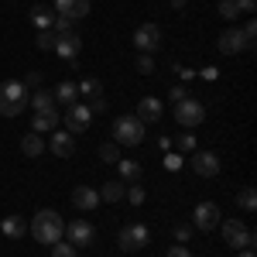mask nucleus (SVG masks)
<instances>
[{"label": "nucleus", "mask_w": 257, "mask_h": 257, "mask_svg": "<svg viewBox=\"0 0 257 257\" xmlns=\"http://www.w3.org/2000/svg\"><path fill=\"white\" fill-rule=\"evenodd\" d=\"M31 237L38 240V243L52 247V243H59L65 237V223H62V216L55 209H38L35 219H31Z\"/></svg>", "instance_id": "1"}, {"label": "nucleus", "mask_w": 257, "mask_h": 257, "mask_svg": "<svg viewBox=\"0 0 257 257\" xmlns=\"http://www.w3.org/2000/svg\"><path fill=\"white\" fill-rule=\"evenodd\" d=\"M28 106V86L18 79L0 82V117H18Z\"/></svg>", "instance_id": "2"}, {"label": "nucleus", "mask_w": 257, "mask_h": 257, "mask_svg": "<svg viewBox=\"0 0 257 257\" xmlns=\"http://www.w3.org/2000/svg\"><path fill=\"white\" fill-rule=\"evenodd\" d=\"M219 233H223V243H230L233 250H247V247H254V230L243 226L240 219H219Z\"/></svg>", "instance_id": "3"}, {"label": "nucleus", "mask_w": 257, "mask_h": 257, "mask_svg": "<svg viewBox=\"0 0 257 257\" xmlns=\"http://www.w3.org/2000/svg\"><path fill=\"white\" fill-rule=\"evenodd\" d=\"M144 141V123L138 117H117L113 120V144H127L134 148Z\"/></svg>", "instance_id": "4"}, {"label": "nucleus", "mask_w": 257, "mask_h": 257, "mask_svg": "<svg viewBox=\"0 0 257 257\" xmlns=\"http://www.w3.org/2000/svg\"><path fill=\"white\" fill-rule=\"evenodd\" d=\"M148 240H151V230H148L144 223H131V226L120 230L117 243H120L123 254H134V250H141V247H148Z\"/></svg>", "instance_id": "5"}, {"label": "nucleus", "mask_w": 257, "mask_h": 257, "mask_svg": "<svg viewBox=\"0 0 257 257\" xmlns=\"http://www.w3.org/2000/svg\"><path fill=\"white\" fill-rule=\"evenodd\" d=\"M175 120L182 123V127H199V123L206 120V106H202L199 99H192V96L178 99L175 103Z\"/></svg>", "instance_id": "6"}, {"label": "nucleus", "mask_w": 257, "mask_h": 257, "mask_svg": "<svg viewBox=\"0 0 257 257\" xmlns=\"http://www.w3.org/2000/svg\"><path fill=\"white\" fill-rule=\"evenodd\" d=\"M65 233H69V243L79 250V247H93V240H96V226H93L89 219H72V223L65 226Z\"/></svg>", "instance_id": "7"}, {"label": "nucleus", "mask_w": 257, "mask_h": 257, "mask_svg": "<svg viewBox=\"0 0 257 257\" xmlns=\"http://www.w3.org/2000/svg\"><path fill=\"white\" fill-rule=\"evenodd\" d=\"M89 123H93V110H89L86 103H72V106L65 110V127H69L72 138L82 134V131H89Z\"/></svg>", "instance_id": "8"}, {"label": "nucleus", "mask_w": 257, "mask_h": 257, "mask_svg": "<svg viewBox=\"0 0 257 257\" xmlns=\"http://www.w3.org/2000/svg\"><path fill=\"white\" fill-rule=\"evenodd\" d=\"M158 45H161V28L155 24V21L141 24L138 31H134V48H138V52H144V55H151V52H155Z\"/></svg>", "instance_id": "9"}, {"label": "nucleus", "mask_w": 257, "mask_h": 257, "mask_svg": "<svg viewBox=\"0 0 257 257\" xmlns=\"http://www.w3.org/2000/svg\"><path fill=\"white\" fill-rule=\"evenodd\" d=\"M219 206L216 202H199L196 206V213H192V226L196 230H202V233H209V230H216L219 226Z\"/></svg>", "instance_id": "10"}, {"label": "nucleus", "mask_w": 257, "mask_h": 257, "mask_svg": "<svg viewBox=\"0 0 257 257\" xmlns=\"http://www.w3.org/2000/svg\"><path fill=\"white\" fill-rule=\"evenodd\" d=\"M192 172L202 178H216L219 175V155L216 151H196L192 155Z\"/></svg>", "instance_id": "11"}, {"label": "nucleus", "mask_w": 257, "mask_h": 257, "mask_svg": "<svg viewBox=\"0 0 257 257\" xmlns=\"http://www.w3.org/2000/svg\"><path fill=\"white\" fill-rule=\"evenodd\" d=\"M216 48L223 52V55H237V52H250V48H247V41H243V35H240L237 28H226V31L219 35Z\"/></svg>", "instance_id": "12"}, {"label": "nucleus", "mask_w": 257, "mask_h": 257, "mask_svg": "<svg viewBox=\"0 0 257 257\" xmlns=\"http://www.w3.org/2000/svg\"><path fill=\"white\" fill-rule=\"evenodd\" d=\"M48 151H52L55 158H72V151H76V138H72L69 131H55V134L48 138Z\"/></svg>", "instance_id": "13"}, {"label": "nucleus", "mask_w": 257, "mask_h": 257, "mask_svg": "<svg viewBox=\"0 0 257 257\" xmlns=\"http://www.w3.org/2000/svg\"><path fill=\"white\" fill-rule=\"evenodd\" d=\"M72 206L82 209V213H93L99 206V192L93 185H76V189H72Z\"/></svg>", "instance_id": "14"}, {"label": "nucleus", "mask_w": 257, "mask_h": 257, "mask_svg": "<svg viewBox=\"0 0 257 257\" xmlns=\"http://www.w3.org/2000/svg\"><path fill=\"white\" fill-rule=\"evenodd\" d=\"M55 14L69 21H82L89 14V0H55Z\"/></svg>", "instance_id": "15"}, {"label": "nucleus", "mask_w": 257, "mask_h": 257, "mask_svg": "<svg viewBox=\"0 0 257 257\" xmlns=\"http://www.w3.org/2000/svg\"><path fill=\"white\" fill-rule=\"evenodd\" d=\"M79 48H82V38L76 35V31H69V35H59V38H55V52H59L62 59H69V62H76Z\"/></svg>", "instance_id": "16"}, {"label": "nucleus", "mask_w": 257, "mask_h": 257, "mask_svg": "<svg viewBox=\"0 0 257 257\" xmlns=\"http://www.w3.org/2000/svg\"><path fill=\"white\" fill-rule=\"evenodd\" d=\"M158 117H161V99L144 96V99L138 103V120H141V123H155Z\"/></svg>", "instance_id": "17"}, {"label": "nucleus", "mask_w": 257, "mask_h": 257, "mask_svg": "<svg viewBox=\"0 0 257 257\" xmlns=\"http://www.w3.org/2000/svg\"><path fill=\"white\" fill-rule=\"evenodd\" d=\"M24 230H28V226H24V219H21L18 213H11V216L0 219V233H4L7 240H21V237H24Z\"/></svg>", "instance_id": "18"}, {"label": "nucleus", "mask_w": 257, "mask_h": 257, "mask_svg": "<svg viewBox=\"0 0 257 257\" xmlns=\"http://www.w3.org/2000/svg\"><path fill=\"white\" fill-rule=\"evenodd\" d=\"M21 151H24L28 158H41V155H45V138L35 134V131L24 134V138H21Z\"/></svg>", "instance_id": "19"}, {"label": "nucleus", "mask_w": 257, "mask_h": 257, "mask_svg": "<svg viewBox=\"0 0 257 257\" xmlns=\"http://www.w3.org/2000/svg\"><path fill=\"white\" fill-rule=\"evenodd\" d=\"M28 106H31L35 113H48V110H55V96L45 93V89H35V93L28 96Z\"/></svg>", "instance_id": "20"}, {"label": "nucleus", "mask_w": 257, "mask_h": 257, "mask_svg": "<svg viewBox=\"0 0 257 257\" xmlns=\"http://www.w3.org/2000/svg\"><path fill=\"white\" fill-rule=\"evenodd\" d=\"M55 127H59V110H48V113H35V120H31V131H35V134L55 131Z\"/></svg>", "instance_id": "21"}, {"label": "nucleus", "mask_w": 257, "mask_h": 257, "mask_svg": "<svg viewBox=\"0 0 257 257\" xmlns=\"http://www.w3.org/2000/svg\"><path fill=\"white\" fill-rule=\"evenodd\" d=\"M52 96H55V103H69V106H72V103H79V86L65 79V82L55 86V93H52Z\"/></svg>", "instance_id": "22"}, {"label": "nucleus", "mask_w": 257, "mask_h": 257, "mask_svg": "<svg viewBox=\"0 0 257 257\" xmlns=\"http://www.w3.org/2000/svg\"><path fill=\"white\" fill-rule=\"evenodd\" d=\"M117 168H120V178L131 185V182H141V175H144V168H141V161H131V158H120L117 161Z\"/></svg>", "instance_id": "23"}, {"label": "nucleus", "mask_w": 257, "mask_h": 257, "mask_svg": "<svg viewBox=\"0 0 257 257\" xmlns=\"http://www.w3.org/2000/svg\"><path fill=\"white\" fill-rule=\"evenodd\" d=\"M31 21H35V28L38 31H52V24H55V14L48 11V7H31Z\"/></svg>", "instance_id": "24"}, {"label": "nucleus", "mask_w": 257, "mask_h": 257, "mask_svg": "<svg viewBox=\"0 0 257 257\" xmlns=\"http://www.w3.org/2000/svg\"><path fill=\"white\" fill-rule=\"evenodd\" d=\"M123 192H127V185H123V182H103L99 199H103V202H120V199H123Z\"/></svg>", "instance_id": "25"}, {"label": "nucleus", "mask_w": 257, "mask_h": 257, "mask_svg": "<svg viewBox=\"0 0 257 257\" xmlns=\"http://www.w3.org/2000/svg\"><path fill=\"white\" fill-rule=\"evenodd\" d=\"M237 206L243 209V213H254V209H257V192H254V185H247V189H240V192H237Z\"/></svg>", "instance_id": "26"}, {"label": "nucleus", "mask_w": 257, "mask_h": 257, "mask_svg": "<svg viewBox=\"0 0 257 257\" xmlns=\"http://www.w3.org/2000/svg\"><path fill=\"white\" fill-rule=\"evenodd\" d=\"M79 96H86V99L103 96V86H99V79H96V76H86V79L79 82Z\"/></svg>", "instance_id": "27"}, {"label": "nucleus", "mask_w": 257, "mask_h": 257, "mask_svg": "<svg viewBox=\"0 0 257 257\" xmlns=\"http://www.w3.org/2000/svg\"><path fill=\"white\" fill-rule=\"evenodd\" d=\"M99 161H106V165H117L120 161V144H99Z\"/></svg>", "instance_id": "28"}, {"label": "nucleus", "mask_w": 257, "mask_h": 257, "mask_svg": "<svg viewBox=\"0 0 257 257\" xmlns=\"http://www.w3.org/2000/svg\"><path fill=\"white\" fill-rule=\"evenodd\" d=\"M55 31H38V38H35V45H38L41 52H55Z\"/></svg>", "instance_id": "29"}, {"label": "nucleus", "mask_w": 257, "mask_h": 257, "mask_svg": "<svg viewBox=\"0 0 257 257\" xmlns=\"http://www.w3.org/2000/svg\"><path fill=\"white\" fill-rule=\"evenodd\" d=\"M237 14H240L237 0H219V18L223 21H237Z\"/></svg>", "instance_id": "30"}, {"label": "nucleus", "mask_w": 257, "mask_h": 257, "mask_svg": "<svg viewBox=\"0 0 257 257\" xmlns=\"http://www.w3.org/2000/svg\"><path fill=\"white\" fill-rule=\"evenodd\" d=\"M52 257H76V247L69 240H59V243H52Z\"/></svg>", "instance_id": "31"}, {"label": "nucleus", "mask_w": 257, "mask_h": 257, "mask_svg": "<svg viewBox=\"0 0 257 257\" xmlns=\"http://www.w3.org/2000/svg\"><path fill=\"white\" fill-rule=\"evenodd\" d=\"M134 65H138L141 76H151V72H155V59H151V55H144V52L138 55V62H134Z\"/></svg>", "instance_id": "32"}, {"label": "nucleus", "mask_w": 257, "mask_h": 257, "mask_svg": "<svg viewBox=\"0 0 257 257\" xmlns=\"http://www.w3.org/2000/svg\"><path fill=\"white\" fill-rule=\"evenodd\" d=\"M123 196L131 199V206H141V202H144V189H141L138 182H131V185H127V192H123Z\"/></svg>", "instance_id": "33"}, {"label": "nucleus", "mask_w": 257, "mask_h": 257, "mask_svg": "<svg viewBox=\"0 0 257 257\" xmlns=\"http://www.w3.org/2000/svg\"><path fill=\"white\" fill-rule=\"evenodd\" d=\"M240 35L247 41V48H254V38H257V21H247L243 28H240Z\"/></svg>", "instance_id": "34"}, {"label": "nucleus", "mask_w": 257, "mask_h": 257, "mask_svg": "<svg viewBox=\"0 0 257 257\" xmlns=\"http://www.w3.org/2000/svg\"><path fill=\"white\" fill-rule=\"evenodd\" d=\"M86 106H89V110H93V117H96V113H106V106H110V103H106L103 96H93V99H86Z\"/></svg>", "instance_id": "35"}, {"label": "nucleus", "mask_w": 257, "mask_h": 257, "mask_svg": "<svg viewBox=\"0 0 257 257\" xmlns=\"http://www.w3.org/2000/svg\"><path fill=\"white\" fill-rule=\"evenodd\" d=\"M41 79H45L41 72H28V76H24V86H28V89H41Z\"/></svg>", "instance_id": "36"}, {"label": "nucleus", "mask_w": 257, "mask_h": 257, "mask_svg": "<svg viewBox=\"0 0 257 257\" xmlns=\"http://www.w3.org/2000/svg\"><path fill=\"white\" fill-rule=\"evenodd\" d=\"M165 257H192V250H189L185 243H175V247H172V250H168Z\"/></svg>", "instance_id": "37"}, {"label": "nucleus", "mask_w": 257, "mask_h": 257, "mask_svg": "<svg viewBox=\"0 0 257 257\" xmlns=\"http://www.w3.org/2000/svg\"><path fill=\"white\" fill-rule=\"evenodd\" d=\"M178 148H182V151H196V138H192V134H182V138H178Z\"/></svg>", "instance_id": "38"}, {"label": "nucleus", "mask_w": 257, "mask_h": 257, "mask_svg": "<svg viewBox=\"0 0 257 257\" xmlns=\"http://www.w3.org/2000/svg\"><path fill=\"white\" fill-rule=\"evenodd\" d=\"M189 237H192V226H185V223H182V226H175V240H178V243H185Z\"/></svg>", "instance_id": "39"}, {"label": "nucleus", "mask_w": 257, "mask_h": 257, "mask_svg": "<svg viewBox=\"0 0 257 257\" xmlns=\"http://www.w3.org/2000/svg\"><path fill=\"white\" fill-rule=\"evenodd\" d=\"M168 96H172V103H178V99H185L189 93H185V86H172V93H168Z\"/></svg>", "instance_id": "40"}, {"label": "nucleus", "mask_w": 257, "mask_h": 257, "mask_svg": "<svg viewBox=\"0 0 257 257\" xmlns=\"http://www.w3.org/2000/svg\"><path fill=\"white\" fill-rule=\"evenodd\" d=\"M178 165H182V158H178V155H168V158H165V168H168V172H175Z\"/></svg>", "instance_id": "41"}, {"label": "nucleus", "mask_w": 257, "mask_h": 257, "mask_svg": "<svg viewBox=\"0 0 257 257\" xmlns=\"http://www.w3.org/2000/svg\"><path fill=\"white\" fill-rule=\"evenodd\" d=\"M196 76H202V79H206V82H213V79H216V76H219V72H216V69H213V65H209V69H202V72H196Z\"/></svg>", "instance_id": "42"}, {"label": "nucleus", "mask_w": 257, "mask_h": 257, "mask_svg": "<svg viewBox=\"0 0 257 257\" xmlns=\"http://www.w3.org/2000/svg\"><path fill=\"white\" fill-rule=\"evenodd\" d=\"M237 7H240V11H247V14H250V11L257 7V0H237Z\"/></svg>", "instance_id": "43"}, {"label": "nucleus", "mask_w": 257, "mask_h": 257, "mask_svg": "<svg viewBox=\"0 0 257 257\" xmlns=\"http://www.w3.org/2000/svg\"><path fill=\"white\" fill-rule=\"evenodd\" d=\"M237 257H254V247H247V250H240Z\"/></svg>", "instance_id": "44"}, {"label": "nucleus", "mask_w": 257, "mask_h": 257, "mask_svg": "<svg viewBox=\"0 0 257 257\" xmlns=\"http://www.w3.org/2000/svg\"><path fill=\"white\" fill-rule=\"evenodd\" d=\"M172 7H175V11H178V7H185V0H172Z\"/></svg>", "instance_id": "45"}]
</instances>
